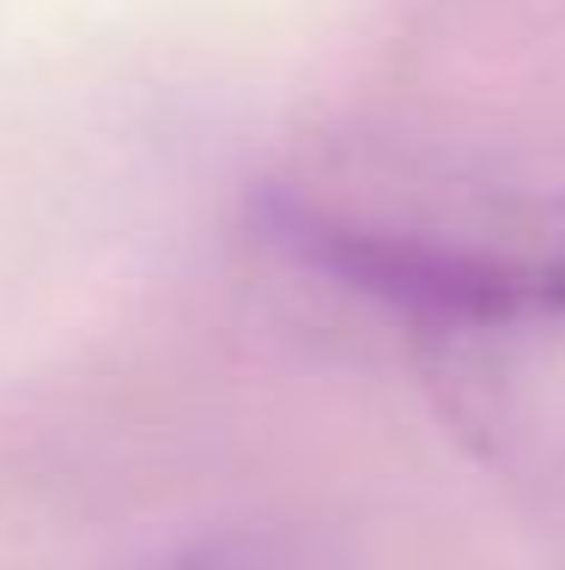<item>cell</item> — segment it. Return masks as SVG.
I'll list each match as a JSON object with an SVG mask.
<instances>
[{
  "label": "cell",
  "mask_w": 565,
  "mask_h": 570,
  "mask_svg": "<svg viewBox=\"0 0 565 570\" xmlns=\"http://www.w3.org/2000/svg\"><path fill=\"white\" fill-rule=\"evenodd\" d=\"M286 230L408 322L450 419L505 480L565 504V207L480 230L299 213Z\"/></svg>",
  "instance_id": "6da1fadb"
},
{
  "label": "cell",
  "mask_w": 565,
  "mask_h": 570,
  "mask_svg": "<svg viewBox=\"0 0 565 570\" xmlns=\"http://www.w3.org/2000/svg\"><path fill=\"white\" fill-rule=\"evenodd\" d=\"M183 570H329V564L311 559L304 547H286V540H225V547H207L201 559H188Z\"/></svg>",
  "instance_id": "7a4b0ae2"
}]
</instances>
